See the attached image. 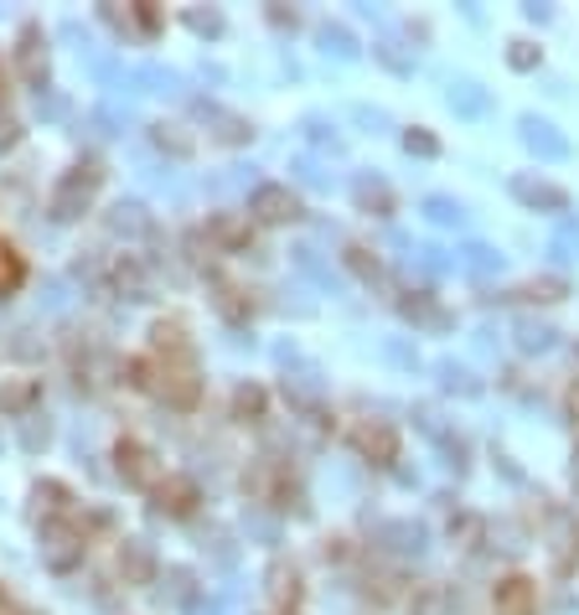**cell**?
I'll use <instances>...</instances> for the list:
<instances>
[{
	"instance_id": "cell-1",
	"label": "cell",
	"mask_w": 579,
	"mask_h": 615,
	"mask_svg": "<svg viewBox=\"0 0 579 615\" xmlns=\"http://www.w3.org/2000/svg\"><path fill=\"white\" fill-rule=\"evenodd\" d=\"M130 373L140 389H156L166 404L177 409H192L202 399V373H197L192 346L187 352H156L150 362H130Z\"/></svg>"
},
{
	"instance_id": "cell-2",
	"label": "cell",
	"mask_w": 579,
	"mask_h": 615,
	"mask_svg": "<svg viewBox=\"0 0 579 615\" xmlns=\"http://www.w3.org/2000/svg\"><path fill=\"white\" fill-rule=\"evenodd\" d=\"M83 548H89V538H83V527H78L73 517H52V523L42 527V564L47 569L68 574L73 564H83Z\"/></svg>"
},
{
	"instance_id": "cell-3",
	"label": "cell",
	"mask_w": 579,
	"mask_h": 615,
	"mask_svg": "<svg viewBox=\"0 0 579 615\" xmlns=\"http://www.w3.org/2000/svg\"><path fill=\"white\" fill-rule=\"evenodd\" d=\"M93 192H99V165L93 161H83V165H73L68 177L58 181V192H52V218H78V212L93 202Z\"/></svg>"
},
{
	"instance_id": "cell-4",
	"label": "cell",
	"mask_w": 579,
	"mask_h": 615,
	"mask_svg": "<svg viewBox=\"0 0 579 615\" xmlns=\"http://www.w3.org/2000/svg\"><path fill=\"white\" fill-rule=\"evenodd\" d=\"M249 212L259 218V223H296V218H300V196L290 192V186L264 181V186L249 196Z\"/></svg>"
},
{
	"instance_id": "cell-5",
	"label": "cell",
	"mask_w": 579,
	"mask_h": 615,
	"mask_svg": "<svg viewBox=\"0 0 579 615\" xmlns=\"http://www.w3.org/2000/svg\"><path fill=\"white\" fill-rule=\"evenodd\" d=\"M491 611L497 615H538V585L528 574H507V579H497V589H491Z\"/></svg>"
},
{
	"instance_id": "cell-6",
	"label": "cell",
	"mask_w": 579,
	"mask_h": 615,
	"mask_svg": "<svg viewBox=\"0 0 579 615\" xmlns=\"http://www.w3.org/2000/svg\"><path fill=\"white\" fill-rule=\"evenodd\" d=\"M114 465H119V476L130 481V486H156V481H161L156 455H150L140 440H119V445H114Z\"/></svg>"
},
{
	"instance_id": "cell-7",
	"label": "cell",
	"mask_w": 579,
	"mask_h": 615,
	"mask_svg": "<svg viewBox=\"0 0 579 615\" xmlns=\"http://www.w3.org/2000/svg\"><path fill=\"white\" fill-rule=\"evenodd\" d=\"M352 445L368 455V461H383V465L399 455V435H393V424H383V420H362V424H357Z\"/></svg>"
},
{
	"instance_id": "cell-8",
	"label": "cell",
	"mask_w": 579,
	"mask_h": 615,
	"mask_svg": "<svg viewBox=\"0 0 579 615\" xmlns=\"http://www.w3.org/2000/svg\"><path fill=\"white\" fill-rule=\"evenodd\" d=\"M150 492H156V512H166V517H187L197 507V481L187 476H161Z\"/></svg>"
},
{
	"instance_id": "cell-9",
	"label": "cell",
	"mask_w": 579,
	"mask_h": 615,
	"mask_svg": "<svg viewBox=\"0 0 579 615\" xmlns=\"http://www.w3.org/2000/svg\"><path fill=\"white\" fill-rule=\"evenodd\" d=\"M512 192H518L528 208H543V212H565L569 208V192H565V186H553V181L512 177Z\"/></svg>"
},
{
	"instance_id": "cell-10",
	"label": "cell",
	"mask_w": 579,
	"mask_h": 615,
	"mask_svg": "<svg viewBox=\"0 0 579 615\" xmlns=\"http://www.w3.org/2000/svg\"><path fill=\"white\" fill-rule=\"evenodd\" d=\"M119 574H124L130 585H150V579H156V554H150L140 538H130L119 548Z\"/></svg>"
},
{
	"instance_id": "cell-11",
	"label": "cell",
	"mask_w": 579,
	"mask_h": 615,
	"mask_svg": "<svg viewBox=\"0 0 579 615\" xmlns=\"http://www.w3.org/2000/svg\"><path fill=\"white\" fill-rule=\"evenodd\" d=\"M522 140H528V151L549 155V161H565L569 155V140L553 135V124H543V120H522Z\"/></svg>"
},
{
	"instance_id": "cell-12",
	"label": "cell",
	"mask_w": 579,
	"mask_h": 615,
	"mask_svg": "<svg viewBox=\"0 0 579 615\" xmlns=\"http://www.w3.org/2000/svg\"><path fill=\"white\" fill-rule=\"evenodd\" d=\"M16 68H21V78H42V68H47V42H42V31L37 27H27L21 31V52H16Z\"/></svg>"
},
{
	"instance_id": "cell-13",
	"label": "cell",
	"mask_w": 579,
	"mask_h": 615,
	"mask_svg": "<svg viewBox=\"0 0 579 615\" xmlns=\"http://www.w3.org/2000/svg\"><path fill=\"white\" fill-rule=\"evenodd\" d=\"M357 202H362V208L368 212H378V218H388V212H393V192H388L383 181H357Z\"/></svg>"
},
{
	"instance_id": "cell-14",
	"label": "cell",
	"mask_w": 579,
	"mask_h": 615,
	"mask_svg": "<svg viewBox=\"0 0 579 615\" xmlns=\"http://www.w3.org/2000/svg\"><path fill=\"white\" fill-rule=\"evenodd\" d=\"M21 280H27V264H21V254H16L11 243H0V295H11Z\"/></svg>"
},
{
	"instance_id": "cell-15",
	"label": "cell",
	"mask_w": 579,
	"mask_h": 615,
	"mask_svg": "<svg viewBox=\"0 0 579 615\" xmlns=\"http://www.w3.org/2000/svg\"><path fill=\"white\" fill-rule=\"evenodd\" d=\"M269 595H274V605H296V595H300V574L296 569H284V564H274L269 569Z\"/></svg>"
},
{
	"instance_id": "cell-16",
	"label": "cell",
	"mask_w": 579,
	"mask_h": 615,
	"mask_svg": "<svg viewBox=\"0 0 579 615\" xmlns=\"http://www.w3.org/2000/svg\"><path fill=\"white\" fill-rule=\"evenodd\" d=\"M212 290H218L212 301H218V311H223L228 321H243V315H249V305L238 301V295H243V290H238V285H228V280H218V285H212Z\"/></svg>"
},
{
	"instance_id": "cell-17",
	"label": "cell",
	"mask_w": 579,
	"mask_h": 615,
	"mask_svg": "<svg viewBox=\"0 0 579 615\" xmlns=\"http://www.w3.org/2000/svg\"><path fill=\"white\" fill-rule=\"evenodd\" d=\"M450 104L461 109V114H481V109H487V93L476 89V83H456V89H450Z\"/></svg>"
},
{
	"instance_id": "cell-18",
	"label": "cell",
	"mask_w": 579,
	"mask_h": 615,
	"mask_svg": "<svg viewBox=\"0 0 579 615\" xmlns=\"http://www.w3.org/2000/svg\"><path fill=\"white\" fill-rule=\"evenodd\" d=\"M388 538H399L393 548H403V554H419V548H425V527L419 523H393L388 527Z\"/></svg>"
},
{
	"instance_id": "cell-19",
	"label": "cell",
	"mask_w": 579,
	"mask_h": 615,
	"mask_svg": "<svg viewBox=\"0 0 579 615\" xmlns=\"http://www.w3.org/2000/svg\"><path fill=\"white\" fill-rule=\"evenodd\" d=\"M450 611V601H446V589H419V595H415V611H409V615H446Z\"/></svg>"
},
{
	"instance_id": "cell-20",
	"label": "cell",
	"mask_w": 579,
	"mask_h": 615,
	"mask_svg": "<svg viewBox=\"0 0 579 615\" xmlns=\"http://www.w3.org/2000/svg\"><path fill=\"white\" fill-rule=\"evenodd\" d=\"M233 409H238V420H249V414H264V393H259V389H238Z\"/></svg>"
},
{
	"instance_id": "cell-21",
	"label": "cell",
	"mask_w": 579,
	"mask_h": 615,
	"mask_svg": "<svg viewBox=\"0 0 579 615\" xmlns=\"http://www.w3.org/2000/svg\"><path fill=\"white\" fill-rule=\"evenodd\" d=\"M553 254L579 259V223H565V228H559V239H553Z\"/></svg>"
},
{
	"instance_id": "cell-22",
	"label": "cell",
	"mask_w": 579,
	"mask_h": 615,
	"mask_svg": "<svg viewBox=\"0 0 579 615\" xmlns=\"http://www.w3.org/2000/svg\"><path fill=\"white\" fill-rule=\"evenodd\" d=\"M507 62H512L518 73H528V68H538V47H533V42H512V52H507Z\"/></svg>"
},
{
	"instance_id": "cell-23",
	"label": "cell",
	"mask_w": 579,
	"mask_h": 615,
	"mask_svg": "<svg viewBox=\"0 0 579 615\" xmlns=\"http://www.w3.org/2000/svg\"><path fill=\"white\" fill-rule=\"evenodd\" d=\"M565 280H533V285H528V295H533V301H559V295H565Z\"/></svg>"
},
{
	"instance_id": "cell-24",
	"label": "cell",
	"mask_w": 579,
	"mask_h": 615,
	"mask_svg": "<svg viewBox=\"0 0 579 615\" xmlns=\"http://www.w3.org/2000/svg\"><path fill=\"white\" fill-rule=\"evenodd\" d=\"M321 42H327V52H342V58H352V37H347L342 27H327V31H321Z\"/></svg>"
},
{
	"instance_id": "cell-25",
	"label": "cell",
	"mask_w": 579,
	"mask_h": 615,
	"mask_svg": "<svg viewBox=\"0 0 579 615\" xmlns=\"http://www.w3.org/2000/svg\"><path fill=\"white\" fill-rule=\"evenodd\" d=\"M430 218H435V223H461V208L446 202V196H430Z\"/></svg>"
},
{
	"instance_id": "cell-26",
	"label": "cell",
	"mask_w": 579,
	"mask_h": 615,
	"mask_svg": "<svg viewBox=\"0 0 579 615\" xmlns=\"http://www.w3.org/2000/svg\"><path fill=\"white\" fill-rule=\"evenodd\" d=\"M62 496H68V492H62V486H37V507H47V512H62V507H68Z\"/></svg>"
},
{
	"instance_id": "cell-27",
	"label": "cell",
	"mask_w": 579,
	"mask_h": 615,
	"mask_svg": "<svg viewBox=\"0 0 579 615\" xmlns=\"http://www.w3.org/2000/svg\"><path fill=\"white\" fill-rule=\"evenodd\" d=\"M403 311H409V315H419V321H430V326H446V315L435 311L430 301H403Z\"/></svg>"
},
{
	"instance_id": "cell-28",
	"label": "cell",
	"mask_w": 579,
	"mask_h": 615,
	"mask_svg": "<svg viewBox=\"0 0 579 615\" xmlns=\"http://www.w3.org/2000/svg\"><path fill=\"white\" fill-rule=\"evenodd\" d=\"M403 145H409L415 155H435V151H440V145H435V135H425V130H409V135H403Z\"/></svg>"
},
{
	"instance_id": "cell-29",
	"label": "cell",
	"mask_w": 579,
	"mask_h": 615,
	"mask_svg": "<svg viewBox=\"0 0 579 615\" xmlns=\"http://www.w3.org/2000/svg\"><path fill=\"white\" fill-rule=\"evenodd\" d=\"M27 399H31V383H16V389H6V393H0V404H6V409H21Z\"/></svg>"
},
{
	"instance_id": "cell-30",
	"label": "cell",
	"mask_w": 579,
	"mask_h": 615,
	"mask_svg": "<svg viewBox=\"0 0 579 615\" xmlns=\"http://www.w3.org/2000/svg\"><path fill=\"white\" fill-rule=\"evenodd\" d=\"M549 336H553L549 326H522V346H528V352H533V346H549Z\"/></svg>"
},
{
	"instance_id": "cell-31",
	"label": "cell",
	"mask_w": 579,
	"mask_h": 615,
	"mask_svg": "<svg viewBox=\"0 0 579 615\" xmlns=\"http://www.w3.org/2000/svg\"><path fill=\"white\" fill-rule=\"evenodd\" d=\"M466 264H471V270H491L497 259H491V249H481V243H476V249H466Z\"/></svg>"
},
{
	"instance_id": "cell-32",
	"label": "cell",
	"mask_w": 579,
	"mask_h": 615,
	"mask_svg": "<svg viewBox=\"0 0 579 615\" xmlns=\"http://www.w3.org/2000/svg\"><path fill=\"white\" fill-rule=\"evenodd\" d=\"M352 270L357 274H378L383 264H378V259H368V249H352Z\"/></svg>"
},
{
	"instance_id": "cell-33",
	"label": "cell",
	"mask_w": 579,
	"mask_h": 615,
	"mask_svg": "<svg viewBox=\"0 0 579 615\" xmlns=\"http://www.w3.org/2000/svg\"><path fill=\"white\" fill-rule=\"evenodd\" d=\"M565 414H569V424L579 430V377L569 383V393H565Z\"/></svg>"
},
{
	"instance_id": "cell-34",
	"label": "cell",
	"mask_w": 579,
	"mask_h": 615,
	"mask_svg": "<svg viewBox=\"0 0 579 615\" xmlns=\"http://www.w3.org/2000/svg\"><path fill=\"white\" fill-rule=\"evenodd\" d=\"M11 140H16V120L0 109V145H11Z\"/></svg>"
},
{
	"instance_id": "cell-35",
	"label": "cell",
	"mask_w": 579,
	"mask_h": 615,
	"mask_svg": "<svg viewBox=\"0 0 579 615\" xmlns=\"http://www.w3.org/2000/svg\"><path fill=\"white\" fill-rule=\"evenodd\" d=\"M21 440H27V445H42V440H47V424H27V435H21Z\"/></svg>"
},
{
	"instance_id": "cell-36",
	"label": "cell",
	"mask_w": 579,
	"mask_h": 615,
	"mask_svg": "<svg viewBox=\"0 0 579 615\" xmlns=\"http://www.w3.org/2000/svg\"><path fill=\"white\" fill-rule=\"evenodd\" d=\"M0 615H16V605H11V595L0 589Z\"/></svg>"
},
{
	"instance_id": "cell-37",
	"label": "cell",
	"mask_w": 579,
	"mask_h": 615,
	"mask_svg": "<svg viewBox=\"0 0 579 615\" xmlns=\"http://www.w3.org/2000/svg\"><path fill=\"white\" fill-rule=\"evenodd\" d=\"M0 93H6V68H0Z\"/></svg>"
},
{
	"instance_id": "cell-38",
	"label": "cell",
	"mask_w": 579,
	"mask_h": 615,
	"mask_svg": "<svg viewBox=\"0 0 579 615\" xmlns=\"http://www.w3.org/2000/svg\"><path fill=\"white\" fill-rule=\"evenodd\" d=\"M575 481H579V451H575Z\"/></svg>"
}]
</instances>
